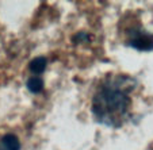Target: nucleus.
<instances>
[{
    "instance_id": "obj_5",
    "label": "nucleus",
    "mask_w": 153,
    "mask_h": 150,
    "mask_svg": "<svg viewBox=\"0 0 153 150\" xmlns=\"http://www.w3.org/2000/svg\"><path fill=\"white\" fill-rule=\"evenodd\" d=\"M26 85L31 93H39L43 89V80L41 77H38V76H31L27 80Z\"/></svg>"
},
{
    "instance_id": "obj_3",
    "label": "nucleus",
    "mask_w": 153,
    "mask_h": 150,
    "mask_svg": "<svg viewBox=\"0 0 153 150\" xmlns=\"http://www.w3.org/2000/svg\"><path fill=\"white\" fill-rule=\"evenodd\" d=\"M0 150H20V142L14 134H6L0 139Z\"/></svg>"
},
{
    "instance_id": "obj_4",
    "label": "nucleus",
    "mask_w": 153,
    "mask_h": 150,
    "mask_svg": "<svg viewBox=\"0 0 153 150\" xmlns=\"http://www.w3.org/2000/svg\"><path fill=\"white\" fill-rule=\"evenodd\" d=\"M46 65H48V60L45 57H35L34 60L30 61L29 69L31 73H34V76H37L43 73V70L46 69Z\"/></svg>"
},
{
    "instance_id": "obj_2",
    "label": "nucleus",
    "mask_w": 153,
    "mask_h": 150,
    "mask_svg": "<svg viewBox=\"0 0 153 150\" xmlns=\"http://www.w3.org/2000/svg\"><path fill=\"white\" fill-rule=\"evenodd\" d=\"M127 45L140 52L153 50V34L145 31L144 29H136L130 31V37L127 39Z\"/></svg>"
},
{
    "instance_id": "obj_1",
    "label": "nucleus",
    "mask_w": 153,
    "mask_h": 150,
    "mask_svg": "<svg viewBox=\"0 0 153 150\" xmlns=\"http://www.w3.org/2000/svg\"><path fill=\"white\" fill-rule=\"evenodd\" d=\"M137 83L126 75H108L92 98V114L96 122L107 127L118 129L129 118L131 108V92Z\"/></svg>"
}]
</instances>
